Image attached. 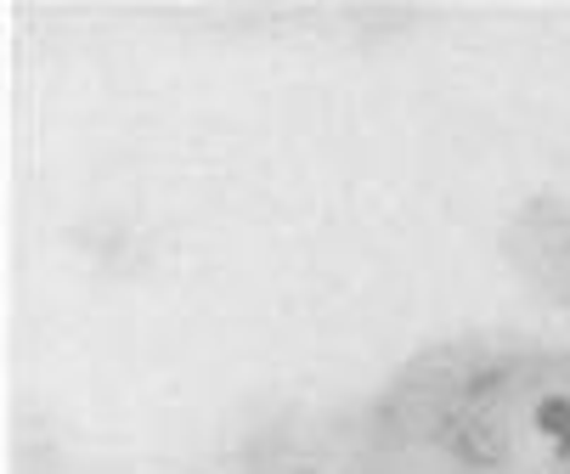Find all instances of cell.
I'll return each mask as SVG.
<instances>
[{
  "mask_svg": "<svg viewBox=\"0 0 570 474\" xmlns=\"http://www.w3.org/2000/svg\"><path fill=\"white\" fill-rule=\"evenodd\" d=\"M446 446H452V457L469 463V468H498V463H503V435L485 424V418H474V413L446 429Z\"/></svg>",
  "mask_w": 570,
  "mask_h": 474,
  "instance_id": "6da1fadb",
  "label": "cell"
},
{
  "mask_svg": "<svg viewBox=\"0 0 570 474\" xmlns=\"http://www.w3.org/2000/svg\"><path fill=\"white\" fill-rule=\"evenodd\" d=\"M537 429L559 441V457H570V395H542L537 402Z\"/></svg>",
  "mask_w": 570,
  "mask_h": 474,
  "instance_id": "7a4b0ae2",
  "label": "cell"
}]
</instances>
